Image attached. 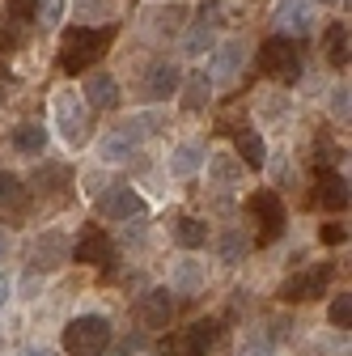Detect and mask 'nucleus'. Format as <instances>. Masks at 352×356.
Segmentation results:
<instances>
[{
  "mask_svg": "<svg viewBox=\"0 0 352 356\" xmlns=\"http://www.w3.org/2000/svg\"><path fill=\"white\" fill-rule=\"evenodd\" d=\"M72 259L85 263V267H111L115 246H111V238H106L102 229H90V234H85V238L72 246Z\"/></svg>",
  "mask_w": 352,
  "mask_h": 356,
  "instance_id": "nucleus-12",
  "label": "nucleus"
},
{
  "mask_svg": "<svg viewBox=\"0 0 352 356\" xmlns=\"http://www.w3.org/2000/svg\"><path fill=\"white\" fill-rule=\"evenodd\" d=\"M131 153H136V127L106 131V136L98 140V157H102L106 165H119V161H127Z\"/></svg>",
  "mask_w": 352,
  "mask_h": 356,
  "instance_id": "nucleus-14",
  "label": "nucleus"
},
{
  "mask_svg": "<svg viewBox=\"0 0 352 356\" xmlns=\"http://www.w3.org/2000/svg\"><path fill=\"white\" fill-rule=\"evenodd\" d=\"M200 165H204V145H195V140H187L170 153V174L174 178H191V174H200Z\"/></svg>",
  "mask_w": 352,
  "mask_h": 356,
  "instance_id": "nucleus-19",
  "label": "nucleus"
},
{
  "mask_svg": "<svg viewBox=\"0 0 352 356\" xmlns=\"http://www.w3.org/2000/svg\"><path fill=\"white\" fill-rule=\"evenodd\" d=\"M323 5H335V0H323Z\"/></svg>",
  "mask_w": 352,
  "mask_h": 356,
  "instance_id": "nucleus-41",
  "label": "nucleus"
},
{
  "mask_svg": "<svg viewBox=\"0 0 352 356\" xmlns=\"http://www.w3.org/2000/svg\"><path fill=\"white\" fill-rule=\"evenodd\" d=\"M259 68L268 72L276 85H297V76H301V56H297V47L285 38V34H276V38H268L259 47Z\"/></svg>",
  "mask_w": 352,
  "mask_h": 356,
  "instance_id": "nucleus-3",
  "label": "nucleus"
},
{
  "mask_svg": "<svg viewBox=\"0 0 352 356\" xmlns=\"http://www.w3.org/2000/svg\"><path fill=\"white\" fill-rule=\"evenodd\" d=\"M22 200H26L22 178H17V174H9V170H0V212H5V208H17Z\"/></svg>",
  "mask_w": 352,
  "mask_h": 356,
  "instance_id": "nucleus-26",
  "label": "nucleus"
},
{
  "mask_svg": "<svg viewBox=\"0 0 352 356\" xmlns=\"http://www.w3.org/2000/svg\"><path fill=\"white\" fill-rule=\"evenodd\" d=\"M314 204H323V208H331V212L348 204V183H344V174L319 165V195H314Z\"/></svg>",
  "mask_w": 352,
  "mask_h": 356,
  "instance_id": "nucleus-16",
  "label": "nucleus"
},
{
  "mask_svg": "<svg viewBox=\"0 0 352 356\" xmlns=\"http://www.w3.org/2000/svg\"><path fill=\"white\" fill-rule=\"evenodd\" d=\"M119 81L111 76V72H94L90 81H85V102L90 106H98V111H115L119 106Z\"/></svg>",
  "mask_w": 352,
  "mask_h": 356,
  "instance_id": "nucleus-13",
  "label": "nucleus"
},
{
  "mask_svg": "<svg viewBox=\"0 0 352 356\" xmlns=\"http://www.w3.org/2000/svg\"><path fill=\"white\" fill-rule=\"evenodd\" d=\"M183 85H187V89H183V106H187V111H204L208 98H212V76H208V72H191Z\"/></svg>",
  "mask_w": 352,
  "mask_h": 356,
  "instance_id": "nucleus-23",
  "label": "nucleus"
},
{
  "mask_svg": "<svg viewBox=\"0 0 352 356\" xmlns=\"http://www.w3.org/2000/svg\"><path fill=\"white\" fill-rule=\"evenodd\" d=\"M51 111H56V123H60L64 145H81L85 131H90V123H85V98H77L72 89H64V94H56Z\"/></svg>",
  "mask_w": 352,
  "mask_h": 356,
  "instance_id": "nucleus-6",
  "label": "nucleus"
},
{
  "mask_svg": "<svg viewBox=\"0 0 352 356\" xmlns=\"http://www.w3.org/2000/svg\"><path fill=\"white\" fill-rule=\"evenodd\" d=\"M9 246H13V242H9V234L0 229V259H9Z\"/></svg>",
  "mask_w": 352,
  "mask_h": 356,
  "instance_id": "nucleus-36",
  "label": "nucleus"
},
{
  "mask_svg": "<svg viewBox=\"0 0 352 356\" xmlns=\"http://www.w3.org/2000/svg\"><path fill=\"white\" fill-rule=\"evenodd\" d=\"M13 149L26 153V157H38L42 149H47V127H42V123H17V131H13Z\"/></svg>",
  "mask_w": 352,
  "mask_h": 356,
  "instance_id": "nucleus-20",
  "label": "nucleus"
},
{
  "mask_svg": "<svg viewBox=\"0 0 352 356\" xmlns=\"http://www.w3.org/2000/svg\"><path fill=\"white\" fill-rule=\"evenodd\" d=\"M242 356H272V352H268V348H246Z\"/></svg>",
  "mask_w": 352,
  "mask_h": 356,
  "instance_id": "nucleus-37",
  "label": "nucleus"
},
{
  "mask_svg": "<svg viewBox=\"0 0 352 356\" xmlns=\"http://www.w3.org/2000/svg\"><path fill=\"white\" fill-rule=\"evenodd\" d=\"M208 178L216 187H234V183H242V161L216 153V157H208Z\"/></svg>",
  "mask_w": 352,
  "mask_h": 356,
  "instance_id": "nucleus-22",
  "label": "nucleus"
},
{
  "mask_svg": "<svg viewBox=\"0 0 352 356\" xmlns=\"http://www.w3.org/2000/svg\"><path fill=\"white\" fill-rule=\"evenodd\" d=\"M111 356H127V352H111Z\"/></svg>",
  "mask_w": 352,
  "mask_h": 356,
  "instance_id": "nucleus-40",
  "label": "nucleus"
},
{
  "mask_svg": "<svg viewBox=\"0 0 352 356\" xmlns=\"http://www.w3.org/2000/svg\"><path fill=\"white\" fill-rule=\"evenodd\" d=\"M141 212H145V200L131 187H106V195H98V216L106 220H131Z\"/></svg>",
  "mask_w": 352,
  "mask_h": 356,
  "instance_id": "nucleus-9",
  "label": "nucleus"
},
{
  "mask_svg": "<svg viewBox=\"0 0 352 356\" xmlns=\"http://www.w3.org/2000/svg\"><path fill=\"white\" fill-rule=\"evenodd\" d=\"M238 68H242V42L230 38V42H221V51H216V60H212V76L230 81V76H238Z\"/></svg>",
  "mask_w": 352,
  "mask_h": 356,
  "instance_id": "nucleus-21",
  "label": "nucleus"
},
{
  "mask_svg": "<svg viewBox=\"0 0 352 356\" xmlns=\"http://www.w3.org/2000/svg\"><path fill=\"white\" fill-rule=\"evenodd\" d=\"M38 13V0H9V17L13 22H34Z\"/></svg>",
  "mask_w": 352,
  "mask_h": 356,
  "instance_id": "nucleus-29",
  "label": "nucleus"
},
{
  "mask_svg": "<svg viewBox=\"0 0 352 356\" xmlns=\"http://www.w3.org/2000/svg\"><path fill=\"white\" fill-rule=\"evenodd\" d=\"M179 89H183V72L170 60H153L145 68V76H141V98L145 102H166V98L179 94Z\"/></svg>",
  "mask_w": 352,
  "mask_h": 356,
  "instance_id": "nucleus-5",
  "label": "nucleus"
},
{
  "mask_svg": "<svg viewBox=\"0 0 352 356\" xmlns=\"http://www.w3.org/2000/svg\"><path fill=\"white\" fill-rule=\"evenodd\" d=\"M289 327H293V323H289V318H276V323H272V339H276V335H280V339H285V335H289Z\"/></svg>",
  "mask_w": 352,
  "mask_h": 356,
  "instance_id": "nucleus-33",
  "label": "nucleus"
},
{
  "mask_svg": "<svg viewBox=\"0 0 352 356\" xmlns=\"http://www.w3.org/2000/svg\"><path fill=\"white\" fill-rule=\"evenodd\" d=\"M344 238H348V234H344L339 225H327V229H323V242H331V246H335V242H344Z\"/></svg>",
  "mask_w": 352,
  "mask_h": 356,
  "instance_id": "nucleus-32",
  "label": "nucleus"
},
{
  "mask_svg": "<svg viewBox=\"0 0 352 356\" xmlns=\"http://www.w3.org/2000/svg\"><path fill=\"white\" fill-rule=\"evenodd\" d=\"M170 238H174V246H183V250H200L208 242V225L200 216H174L170 220Z\"/></svg>",
  "mask_w": 352,
  "mask_h": 356,
  "instance_id": "nucleus-15",
  "label": "nucleus"
},
{
  "mask_svg": "<svg viewBox=\"0 0 352 356\" xmlns=\"http://www.w3.org/2000/svg\"><path fill=\"white\" fill-rule=\"evenodd\" d=\"M208 42H212V38H208V26H200V30L187 38V56H200V51L208 47Z\"/></svg>",
  "mask_w": 352,
  "mask_h": 356,
  "instance_id": "nucleus-30",
  "label": "nucleus"
},
{
  "mask_svg": "<svg viewBox=\"0 0 352 356\" xmlns=\"http://www.w3.org/2000/svg\"><path fill=\"white\" fill-rule=\"evenodd\" d=\"M238 161L246 170H263V165H268V149H263V140L255 136V131H238Z\"/></svg>",
  "mask_w": 352,
  "mask_h": 356,
  "instance_id": "nucleus-24",
  "label": "nucleus"
},
{
  "mask_svg": "<svg viewBox=\"0 0 352 356\" xmlns=\"http://www.w3.org/2000/svg\"><path fill=\"white\" fill-rule=\"evenodd\" d=\"M212 343H216V323L212 318H200L195 327H187L174 343H166V352H174V356H204Z\"/></svg>",
  "mask_w": 352,
  "mask_h": 356,
  "instance_id": "nucleus-11",
  "label": "nucleus"
},
{
  "mask_svg": "<svg viewBox=\"0 0 352 356\" xmlns=\"http://www.w3.org/2000/svg\"><path fill=\"white\" fill-rule=\"evenodd\" d=\"M246 250H250V238H246L242 229H230V234L221 238V259H225V263H238Z\"/></svg>",
  "mask_w": 352,
  "mask_h": 356,
  "instance_id": "nucleus-27",
  "label": "nucleus"
},
{
  "mask_svg": "<svg viewBox=\"0 0 352 356\" xmlns=\"http://www.w3.org/2000/svg\"><path fill=\"white\" fill-rule=\"evenodd\" d=\"M115 38V30L106 26V30H94V26H72V30H64V38H60V68L64 72H81V68H90L98 56H102V47Z\"/></svg>",
  "mask_w": 352,
  "mask_h": 356,
  "instance_id": "nucleus-1",
  "label": "nucleus"
},
{
  "mask_svg": "<svg viewBox=\"0 0 352 356\" xmlns=\"http://www.w3.org/2000/svg\"><path fill=\"white\" fill-rule=\"evenodd\" d=\"M327 64L331 68H344L348 64V26H339V22L327 30Z\"/></svg>",
  "mask_w": 352,
  "mask_h": 356,
  "instance_id": "nucleus-25",
  "label": "nucleus"
},
{
  "mask_svg": "<svg viewBox=\"0 0 352 356\" xmlns=\"http://www.w3.org/2000/svg\"><path fill=\"white\" fill-rule=\"evenodd\" d=\"M5 98H9V94H5V85H0V102H5Z\"/></svg>",
  "mask_w": 352,
  "mask_h": 356,
  "instance_id": "nucleus-39",
  "label": "nucleus"
},
{
  "mask_svg": "<svg viewBox=\"0 0 352 356\" xmlns=\"http://www.w3.org/2000/svg\"><path fill=\"white\" fill-rule=\"evenodd\" d=\"M60 9H64V0H51V5H47V22H56V17H60Z\"/></svg>",
  "mask_w": 352,
  "mask_h": 356,
  "instance_id": "nucleus-35",
  "label": "nucleus"
},
{
  "mask_svg": "<svg viewBox=\"0 0 352 356\" xmlns=\"http://www.w3.org/2000/svg\"><path fill=\"white\" fill-rule=\"evenodd\" d=\"M9 293H13V284H9V276H0V309H5V301H9Z\"/></svg>",
  "mask_w": 352,
  "mask_h": 356,
  "instance_id": "nucleus-34",
  "label": "nucleus"
},
{
  "mask_svg": "<svg viewBox=\"0 0 352 356\" xmlns=\"http://www.w3.org/2000/svg\"><path fill=\"white\" fill-rule=\"evenodd\" d=\"M331 111H335V119H348V89H335L331 94Z\"/></svg>",
  "mask_w": 352,
  "mask_h": 356,
  "instance_id": "nucleus-31",
  "label": "nucleus"
},
{
  "mask_svg": "<svg viewBox=\"0 0 352 356\" xmlns=\"http://www.w3.org/2000/svg\"><path fill=\"white\" fill-rule=\"evenodd\" d=\"M327 318H331V327L348 331V323H352V293H339V297L331 301V309H327Z\"/></svg>",
  "mask_w": 352,
  "mask_h": 356,
  "instance_id": "nucleus-28",
  "label": "nucleus"
},
{
  "mask_svg": "<svg viewBox=\"0 0 352 356\" xmlns=\"http://www.w3.org/2000/svg\"><path fill=\"white\" fill-rule=\"evenodd\" d=\"M327 284H331V267L319 263V267H305V272H293L289 280H280L276 297L280 301H314L327 293Z\"/></svg>",
  "mask_w": 352,
  "mask_h": 356,
  "instance_id": "nucleus-4",
  "label": "nucleus"
},
{
  "mask_svg": "<svg viewBox=\"0 0 352 356\" xmlns=\"http://www.w3.org/2000/svg\"><path fill=\"white\" fill-rule=\"evenodd\" d=\"M26 356H51V352H42V348H38V352H26Z\"/></svg>",
  "mask_w": 352,
  "mask_h": 356,
  "instance_id": "nucleus-38",
  "label": "nucleus"
},
{
  "mask_svg": "<svg viewBox=\"0 0 352 356\" xmlns=\"http://www.w3.org/2000/svg\"><path fill=\"white\" fill-rule=\"evenodd\" d=\"M250 212L263 220V242H268V238H280L285 225H289V212H285V204H280L276 191H255V195H250Z\"/></svg>",
  "mask_w": 352,
  "mask_h": 356,
  "instance_id": "nucleus-8",
  "label": "nucleus"
},
{
  "mask_svg": "<svg viewBox=\"0 0 352 356\" xmlns=\"http://www.w3.org/2000/svg\"><path fill=\"white\" fill-rule=\"evenodd\" d=\"M272 26H276V34H285V38H305V34H310V26H314L310 5H305V0H276Z\"/></svg>",
  "mask_w": 352,
  "mask_h": 356,
  "instance_id": "nucleus-7",
  "label": "nucleus"
},
{
  "mask_svg": "<svg viewBox=\"0 0 352 356\" xmlns=\"http://www.w3.org/2000/svg\"><path fill=\"white\" fill-rule=\"evenodd\" d=\"M136 318H141V327H153V331L170 327V318H174V293L170 289H149L136 301Z\"/></svg>",
  "mask_w": 352,
  "mask_h": 356,
  "instance_id": "nucleus-10",
  "label": "nucleus"
},
{
  "mask_svg": "<svg viewBox=\"0 0 352 356\" xmlns=\"http://www.w3.org/2000/svg\"><path fill=\"white\" fill-rule=\"evenodd\" d=\"M64 254H68V242H64V234H42V238L30 246V259H34V267H42V272H51V267H60V263H64Z\"/></svg>",
  "mask_w": 352,
  "mask_h": 356,
  "instance_id": "nucleus-17",
  "label": "nucleus"
},
{
  "mask_svg": "<svg viewBox=\"0 0 352 356\" xmlns=\"http://www.w3.org/2000/svg\"><path fill=\"white\" fill-rule=\"evenodd\" d=\"M111 323L102 314H81L64 327V352L68 356H102L111 348Z\"/></svg>",
  "mask_w": 352,
  "mask_h": 356,
  "instance_id": "nucleus-2",
  "label": "nucleus"
},
{
  "mask_svg": "<svg viewBox=\"0 0 352 356\" xmlns=\"http://www.w3.org/2000/svg\"><path fill=\"white\" fill-rule=\"evenodd\" d=\"M204 280H208L204 263H195V259H179V263H174V293L195 297V293H204Z\"/></svg>",
  "mask_w": 352,
  "mask_h": 356,
  "instance_id": "nucleus-18",
  "label": "nucleus"
}]
</instances>
